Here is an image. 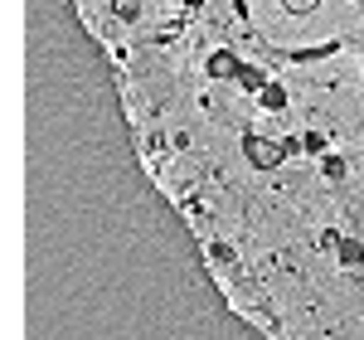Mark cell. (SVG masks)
Here are the masks:
<instances>
[{"label":"cell","instance_id":"7a4b0ae2","mask_svg":"<svg viewBox=\"0 0 364 340\" xmlns=\"http://www.w3.org/2000/svg\"><path fill=\"white\" fill-rule=\"evenodd\" d=\"M340 257H345V262H360V243H355V238H345V243H340Z\"/></svg>","mask_w":364,"mask_h":340},{"label":"cell","instance_id":"3957f363","mask_svg":"<svg viewBox=\"0 0 364 340\" xmlns=\"http://www.w3.org/2000/svg\"><path fill=\"white\" fill-rule=\"evenodd\" d=\"M360 5H364V0H360Z\"/></svg>","mask_w":364,"mask_h":340},{"label":"cell","instance_id":"6da1fadb","mask_svg":"<svg viewBox=\"0 0 364 340\" xmlns=\"http://www.w3.org/2000/svg\"><path fill=\"white\" fill-rule=\"evenodd\" d=\"M316 5H321V0H282V10H287V15H311Z\"/></svg>","mask_w":364,"mask_h":340}]
</instances>
